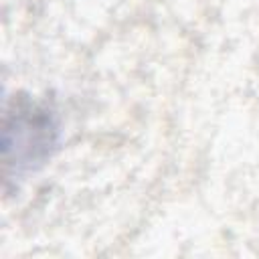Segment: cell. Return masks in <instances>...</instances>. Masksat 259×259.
Returning <instances> with one entry per match:
<instances>
[{
    "label": "cell",
    "instance_id": "obj_1",
    "mask_svg": "<svg viewBox=\"0 0 259 259\" xmlns=\"http://www.w3.org/2000/svg\"><path fill=\"white\" fill-rule=\"evenodd\" d=\"M59 119L49 101H36L18 93L4 105L2 121V162L6 186L10 180L47 164L59 146Z\"/></svg>",
    "mask_w": 259,
    "mask_h": 259
}]
</instances>
